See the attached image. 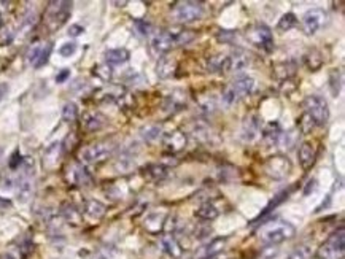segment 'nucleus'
Here are the masks:
<instances>
[{
	"label": "nucleus",
	"instance_id": "7ed1b4c3",
	"mask_svg": "<svg viewBox=\"0 0 345 259\" xmlns=\"http://www.w3.org/2000/svg\"><path fill=\"white\" fill-rule=\"evenodd\" d=\"M70 11H72V2H62V0L50 2L43 16L45 26H47L50 32H55V30L60 29L65 24V21L70 16Z\"/></svg>",
	"mask_w": 345,
	"mask_h": 259
},
{
	"label": "nucleus",
	"instance_id": "5fc2aeb1",
	"mask_svg": "<svg viewBox=\"0 0 345 259\" xmlns=\"http://www.w3.org/2000/svg\"><path fill=\"white\" fill-rule=\"evenodd\" d=\"M68 77H70V70H68V68H64V70H60V72L58 73L56 83H64Z\"/></svg>",
	"mask_w": 345,
	"mask_h": 259
},
{
	"label": "nucleus",
	"instance_id": "9b49d317",
	"mask_svg": "<svg viewBox=\"0 0 345 259\" xmlns=\"http://www.w3.org/2000/svg\"><path fill=\"white\" fill-rule=\"evenodd\" d=\"M64 177H65L68 185H72V186H88L93 183V178H91V175L86 170V167L81 165L80 162L68 164L65 167Z\"/></svg>",
	"mask_w": 345,
	"mask_h": 259
},
{
	"label": "nucleus",
	"instance_id": "0eeeda50",
	"mask_svg": "<svg viewBox=\"0 0 345 259\" xmlns=\"http://www.w3.org/2000/svg\"><path fill=\"white\" fill-rule=\"evenodd\" d=\"M172 18L178 22H194L199 21L204 16V5L201 2H191V0H185V2H177L173 3L171 8Z\"/></svg>",
	"mask_w": 345,
	"mask_h": 259
},
{
	"label": "nucleus",
	"instance_id": "e433bc0d",
	"mask_svg": "<svg viewBox=\"0 0 345 259\" xmlns=\"http://www.w3.org/2000/svg\"><path fill=\"white\" fill-rule=\"evenodd\" d=\"M193 135L201 142H212L213 132H212V129H209V126H205V124H194Z\"/></svg>",
	"mask_w": 345,
	"mask_h": 259
},
{
	"label": "nucleus",
	"instance_id": "393cba45",
	"mask_svg": "<svg viewBox=\"0 0 345 259\" xmlns=\"http://www.w3.org/2000/svg\"><path fill=\"white\" fill-rule=\"evenodd\" d=\"M164 221H166V215H163V213H153V215L147 216V219H145L143 227L151 234H159L164 227Z\"/></svg>",
	"mask_w": 345,
	"mask_h": 259
},
{
	"label": "nucleus",
	"instance_id": "473e14b6",
	"mask_svg": "<svg viewBox=\"0 0 345 259\" xmlns=\"http://www.w3.org/2000/svg\"><path fill=\"white\" fill-rule=\"evenodd\" d=\"M288 194H289L288 191H282L280 194H277V196H275V197H274V199H272V201H271L269 204H267V205H266V208H264V210H263L261 213H259V216H258V218H256L255 221H253V223H258V221H259V219H261V218H264L266 215H269V213H271V211H274V210H275V208H277V207H279V205H280V204L283 202V201H285V199H288Z\"/></svg>",
	"mask_w": 345,
	"mask_h": 259
},
{
	"label": "nucleus",
	"instance_id": "2f4dec72",
	"mask_svg": "<svg viewBox=\"0 0 345 259\" xmlns=\"http://www.w3.org/2000/svg\"><path fill=\"white\" fill-rule=\"evenodd\" d=\"M226 60H228L226 54L210 56L209 60H207V68H209V72H213V73L226 72Z\"/></svg>",
	"mask_w": 345,
	"mask_h": 259
},
{
	"label": "nucleus",
	"instance_id": "052dcab7",
	"mask_svg": "<svg viewBox=\"0 0 345 259\" xmlns=\"http://www.w3.org/2000/svg\"><path fill=\"white\" fill-rule=\"evenodd\" d=\"M97 259H107V258H105V256H99Z\"/></svg>",
	"mask_w": 345,
	"mask_h": 259
},
{
	"label": "nucleus",
	"instance_id": "f3484780",
	"mask_svg": "<svg viewBox=\"0 0 345 259\" xmlns=\"http://www.w3.org/2000/svg\"><path fill=\"white\" fill-rule=\"evenodd\" d=\"M297 157H299V162H301V165H302V169L309 170L310 167L315 164V159H317L315 145L310 143V142H304L301 147H299Z\"/></svg>",
	"mask_w": 345,
	"mask_h": 259
},
{
	"label": "nucleus",
	"instance_id": "4c0bfd02",
	"mask_svg": "<svg viewBox=\"0 0 345 259\" xmlns=\"http://www.w3.org/2000/svg\"><path fill=\"white\" fill-rule=\"evenodd\" d=\"M297 24V18H296V14L293 13H287V14H283V16L280 18L279 21V30H282V32H288V30H291L294 26Z\"/></svg>",
	"mask_w": 345,
	"mask_h": 259
},
{
	"label": "nucleus",
	"instance_id": "a18cd8bd",
	"mask_svg": "<svg viewBox=\"0 0 345 259\" xmlns=\"http://www.w3.org/2000/svg\"><path fill=\"white\" fill-rule=\"evenodd\" d=\"M112 73H113L112 67L109 64H101V65L94 67V75H97V77L104 81H109L112 78Z\"/></svg>",
	"mask_w": 345,
	"mask_h": 259
},
{
	"label": "nucleus",
	"instance_id": "39448f33",
	"mask_svg": "<svg viewBox=\"0 0 345 259\" xmlns=\"http://www.w3.org/2000/svg\"><path fill=\"white\" fill-rule=\"evenodd\" d=\"M344 251H345V231L344 227H339L318 248L317 259H342Z\"/></svg>",
	"mask_w": 345,
	"mask_h": 259
},
{
	"label": "nucleus",
	"instance_id": "c9c22d12",
	"mask_svg": "<svg viewBox=\"0 0 345 259\" xmlns=\"http://www.w3.org/2000/svg\"><path fill=\"white\" fill-rule=\"evenodd\" d=\"M312 256H313L312 247L307 245V243H304V245H299L291 251L287 259H312Z\"/></svg>",
	"mask_w": 345,
	"mask_h": 259
},
{
	"label": "nucleus",
	"instance_id": "7c9ffc66",
	"mask_svg": "<svg viewBox=\"0 0 345 259\" xmlns=\"http://www.w3.org/2000/svg\"><path fill=\"white\" fill-rule=\"evenodd\" d=\"M218 215H220L218 208L210 202L202 204L201 207L196 210V216L199 219H202V221H213L215 218H218Z\"/></svg>",
	"mask_w": 345,
	"mask_h": 259
},
{
	"label": "nucleus",
	"instance_id": "3c124183",
	"mask_svg": "<svg viewBox=\"0 0 345 259\" xmlns=\"http://www.w3.org/2000/svg\"><path fill=\"white\" fill-rule=\"evenodd\" d=\"M42 47L43 45H34L32 48H30V51H29V54H27V60L30 64H35V60H37V57H38V54H40V51H42Z\"/></svg>",
	"mask_w": 345,
	"mask_h": 259
},
{
	"label": "nucleus",
	"instance_id": "58836bf2",
	"mask_svg": "<svg viewBox=\"0 0 345 259\" xmlns=\"http://www.w3.org/2000/svg\"><path fill=\"white\" fill-rule=\"evenodd\" d=\"M76 118H78V108H76V105L73 102H67L62 106V119L65 123H73V121H76Z\"/></svg>",
	"mask_w": 345,
	"mask_h": 259
},
{
	"label": "nucleus",
	"instance_id": "cd10ccee",
	"mask_svg": "<svg viewBox=\"0 0 345 259\" xmlns=\"http://www.w3.org/2000/svg\"><path fill=\"white\" fill-rule=\"evenodd\" d=\"M274 73H275V77L283 80V81H287V80H291L294 77V73H296V65L293 62H280V64H275L274 67Z\"/></svg>",
	"mask_w": 345,
	"mask_h": 259
},
{
	"label": "nucleus",
	"instance_id": "412c9836",
	"mask_svg": "<svg viewBox=\"0 0 345 259\" xmlns=\"http://www.w3.org/2000/svg\"><path fill=\"white\" fill-rule=\"evenodd\" d=\"M161 245H163L164 251H166L169 256H172L175 259L181 258L183 248H181V245L178 243V240L175 239L172 234H164L163 237H161Z\"/></svg>",
	"mask_w": 345,
	"mask_h": 259
},
{
	"label": "nucleus",
	"instance_id": "9d476101",
	"mask_svg": "<svg viewBox=\"0 0 345 259\" xmlns=\"http://www.w3.org/2000/svg\"><path fill=\"white\" fill-rule=\"evenodd\" d=\"M150 48L155 56H163V54H166V52L171 51L172 48H175L172 29L159 30V32L153 34L151 40H150Z\"/></svg>",
	"mask_w": 345,
	"mask_h": 259
},
{
	"label": "nucleus",
	"instance_id": "4be33fe9",
	"mask_svg": "<svg viewBox=\"0 0 345 259\" xmlns=\"http://www.w3.org/2000/svg\"><path fill=\"white\" fill-rule=\"evenodd\" d=\"M60 215H62V218L72 226H80L83 221L81 211L76 208L73 204H68V202L62 204V207H60Z\"/></svg>",
	"mask_w": 345,
	"mask_h": 259
},
{
	"label": "nucleus",
	"instance_id": "49530a36",
	"mask_svg": "<svg viewBox=\"0 0 345 259\" xmlns=\"http://www.w3.org/2000/svg\"><path fill=\"white\" fill-rule=\"evenodd\" d=\"M313 127H315V123L310 119L309 115H305V113H304V116L301 118V121H299V129H301V132L302 134H309Z\"/></svg>",
	"mask_w": 345,
	"mask_h": 259
},
{
	"label": "nucleus",
	"instance_id": "8fccbe9b",
	"mask_svg": "<svg viewBox=\"0 0 345 259\" xmlns=\"http://www.w3.org/2000/svg\"><path fill=\"white\" fill-rule=\"evenodd\" d=\"M217 39L220 42H223V43H231L235 39V32H234V30H220Z\"/></svg>",
	"mask_w": 345,
	"mask_h": 259
},
{
	"label": "nucleus",
	"instance_id": "4d7b16f0",
	"mask_svg": "<svg viewBox=\"0 0 345 259\" xmlns=\"http://www.w3.org/2000/svg\"><path fill=\"white\" fill-rule=\"evenodd\" d=\"M10 207H11V201L0 197V210H6V208H10Z\"/></svg>",
	"mask_w": 345,
	"mask_h": 259
},
{
	"label": "nucleus",
	"instance_id": "f8f14e48",
	"mask_svg": "<svg viewBox=\"0 0 345 259\" xmlns=\"http://www.w3.org/2000/svg\"><path fill=\"white\" fill-rule=\"evenodd\" d=\"M326 13L320 8H312L304 13L302 16V30L305 35H313L325 26L326 22Z\"/></svg>",
	"mask_w": 345,
	"mask_h": 259
},
{
	"label": "nucleus",
	"instance_id": "a211bd4d",
	"mask_svg": "<svg viewBox=\"0 0 345 259\" xmlns=\"http://www.w3.org/2000/svg\"><path fill=\"white\" fill-rule=\"evenodd\" d=\"M83 127L88 132H97L107 124V118L101 111H86L83 116Z\"/></svg>",
	"mask_w": 345,
	"mask_h": 259
},
{
	"label": "nucleus",
	"instance_id": "423d86ee",
	"mask_svg": "<svg viewBox=\"0 0 345 259\" xmlns=\"http://www.w3.org/2000/svg\"><path fill=\"white\" fill-rule=\"evenodd\" d=\"M305 115H309L315 126H325L329 119V108L328 102L321 96L310 94L304 99L302 102Z\"/></svg>",
	"mask_w": 345,
	"mask_h": 259
},
{
	"label": "nucleus",
	"instance_id": "dca6fc26",
	"mask_svg": "<svg viewBox=\"0 0 345 259\" xmlns=\"http://www.w3.org/2000/svg\"><path fill=\"white\" fill-rule=\"evenodd\" d=\"M261 132V123L256 115H248L242 124V139L245 142H255Z\"/></svg>",
	"mask_w": 345,
	"mask_h": 259
},
{
	"label": "nucleus",
	"instance_id": "09e8293b",
	"mask_svg": "<svg viewBox=\"0 0 345 259\" xmlns=\"http://www.w3.org/2000/svg\"><path fill=\"white\" fill-rule=\"evenodd\" d=\"M75 51H76V45L70 42V43H64L62 47H60L59 54L62 57H70L72 54H75Z\"/></svg>",
	"mask_w": 345,
	"mask_h": 259
},
{
	"label": "nucleus",
	"instance_id": "6ab92c4d",
	"mask_svg": "<svg viewBox=\"0 0 345 259\" xmlns=\"http://www.w3.org/2000/svg\"><path fill=\"white\" fill-rule=\"evenodd\" d=\"M60 155H62V143L55 142L51 143L47 148V151L43 153V167L47 170H53L56 169V165L59 164Z\"/></svg>",
	"mask_w": 345,
	"mask_h": 259
},
{
	"label": "nucleus",
	"instance_id": "ddd939ff",
	"mask_svg": "<svg viewBox=\"0 0 345 259\" xmlns=\"http://www.w3.org/2000/svg\"><path fill=\"white\" fill-rule=\"evenodd\" d=\"M251 64V56L242 48H235L226 60V72H242Z\"/></svg>",
	"mask_w": 345,
	"mask_h": 259
},
{
	"label": "nucleus",
	"instance_id": "c85d7f7f",
	"mask_svg": "<svg viewBox=\"0 0 345 259\" xmlns=\"http://www.w3.org/2000/svg\"><path fill=\"white\" fill-rule=\"evenodd\" d=\"M145 177L153 181H161L167 177V167L163 164H148L145 167Z\"/></svg>",
	"mask_w": 345,
	"mask_h": 259
},
{
	"label": "nucleus",
	"instance_id": "680f3d73",
	"mask_svg": "<svg viewBox=\"0 0 345 259\" xmlns=\"http://www.w3.org/2000/svg\"><path fill=\"white\" fill-rule=\"evenodd\" d=\"M0 26H2V16H0Z\"/></svg>",
	"mask_w": 345,
	"mask_h": 259
},
{
	"label": "nucleus",
	"instance_id": "13d9d810",
	"mask_svg": "<svg viewBox=\"0 0 345 259\" xmlns=\"http://www.w3.org/2000/svg\"><path fill=\"white\" fill-rule=\"evenodd\" d=\"M6 91H8V86H6V85H0V101H2V99L5 97Z\"/></svg>",
	"mask_w": 345,
	"mask_h": 259
},
{
	"label": "nucleus",
	"instance_id": "f03ea898",
	"mask_svg": "<svg viewBox=\"0 0 345 259\" xmlns=\"http://www.w3.org/2000/svg\"><path fill=\"white\" fill-rule=\"evenodd\" d=\"M115 150H116V143L112 139L99 140V142L88 145V147H84L80 151V159L84 164H99L112 157Z\"/></svg>",
	"mask_w": 345,
	"mask_h": 259
},
{
	"label": "nucleus",
	"instance_id": "bb28decb",
	"mask_svg": "<svg viewBox=\"0 0 345 259\" xmlns=\"http://www.w3.org/2000/svg\"><path fill=\"white\" fill-rule=\"evenodd\" d=\"M304 62H305V65H307V68L310 72H317V70H320L321 67H323L325 59H323V54H321L318 50H312L304 56Z\"/></svg>",
	"mask_w": 345,
	"mask_h": 259
},
{
	"label": "nucleus",
	"instance_id": "ea45409f",
	"mask_svg": "<svg viewBox=\"0 0 345 259\" xmlns=\"http://www.w3.org/2000/svg\"><path fill=\"white\" fill-rule=\"evenodd\" d=\"M14 40V30L11 26H0V47H8Z\"/></svg>",
	"mask_w": 345,
	"mask_h": 259
},
{
	"label": "nucleus",
	"instance_id": "72a5a7b5",
	"mask_svg": "<svg viewBox=\"0 0 345 259\" xmlns=\"http://www.w3.org/2000/svg\"><path fill=\"white\" fill-rule=\"evenodd\" d=\"M225 247H226V239H215V240H212L209 245L205 247V255H204V258L205 259H209V258H213V256H217L218 253H221V251L225 250Z\"/></svg>",
	"mask_w": 345,
	"mask_h": 259
},
{
	"label": "nucleus",
	"instance_id": "20e7f679",
	"mask_svg": "<svg viewBox=\"0 0 345 259\" xmlns=\"http://www.w3.org/2000/svg\"><path fill=\"white\" fill-rule=\"evenodd\" d=\"M253 89H255V80L251 77L235 78L232 83H229L223 91V104L226 106H231L235 102H239L240 99L250 96L253 93Z\"/></svg>",
	"mask_w": 345,
	"mask_h": 259
},
{
	"label": "nucleus",
	"instance_id": "a878e982",
	"mask_svg": "<svg viewBox=\"0 0 345 259\" xmlns=\"http://www.w3.org/2000/svg\"><path fill=\"white\" fill-rule=\"evenodd\" d=\"M280 137H282V129L279 123H271L263 129V140L267 145H271V147L280 142Z\"/></svg>",
	"mask_w": 345,
	"mask_h": 259
},
{
	"label": "nucleus",
	"instance_id": "bf43d9fd",
	"mask_svg": "<svg viewBox=\"0 0 345 259\" xmlns=\"http://www.w3.org/2000/svg\"><path fill=\"white\" fill-rule=\"evenodd\" d=\"M2 155H3V148H0V157H2Z\"/></svg>",
	"mask_w": 345,
	"mask_h": 259
},
{
	"label": "nucleus",
	"instance_id": "b1692460",
	"mask_svg": "<svg viewBox=\"0 0 345 259\" xmlns=\"http://www.w3.org/2000/svg\"><path fill=\"white\" fill-rule=\"evenodd\" d=\"M131 54L126 48H115V50H109L105 52V60L107 64H112V65H119V64H124L129 60Z\"/></svg>",
	"mask_w": 345,
	"mask_h": 259
},
{
	"label": "nucleus",
	"instance_id": "f257e3e1",
	"mask_svg": "<svg viewBox=\"0 0 345 259\" xmlns=\"http://www.w3.org/2000/svg\"><path fill=\"white\" fill-rule=\"evenodd\" d=\"M294 234H296V229L293 224L288 223V221L279 219V221H271V223L259 227L258 237L264 245L275 247V245H279V243L291 239Z\"/></svg>",
	"mask_w": 345,
	"mask_h": 259
},
{
	"label": "nucleus",
	"instance_id": "2eb2a0df",
	"mask_svg": "<svg viewBox=\"0 0 345 259\" xmlns=\"http://www.w3.org/2000/svg\"><path fill=\"white\" fill-rule=\"evenodd\" d=\"M186 106V93L181 89H177L171 93L164 101V111L169 113V115H175V113L181 111Z\"/></svg>",
	"mask_w": 345,
	"mask_h": 259
},
{
	"label": "nucleus",
	"instance_id": "c756f323",
	"mask_svg": "<svg viewBox=\"0 0 345 259\" xmlns=\"http://www.w3.org/2000/svg\"><path fill=\"white\" fill-rule=\"evenodd\" d=\"M172 34L175 47H183V45H188L196 39V32L189 29H172Z\"/></svg>",
	"mask_w": 345,
	"mask_h": 259
},
{
	"label": "nucleus",
	"instance_id": "603ef678",
	"mask_svg": "<svg viewBox=\"0 0 345 259\" xmlns=\"http://www.w3.org/2000/svg\"><path fill=\"white\" fill-rule=\"evenodd\" d=\"M135 27H137V30H139L142 35H148L151 32V26L148 24V22L142 21V19H137L135 21Z\"/></svg>",
	"mask_w": 345,
	"mask_h": 259
},
{
	"label": "nucleus",
	"instance_id": "79ce46f5",
	"mask_svg": "<svg viewBox=\"0 0 345 259\" xmlns=\"http://www.w3.org/2000/svg\"><path fill=\"white\" fill-rule=\"evenodd\" d=\"M199 106L204 113H213L217 110V99H215L212 94L210 96H204L199 99Z\"/></svg>",
	"mask_w": 345,
	"mask_h": 259
},
{
	"label": "nucleus",
	"instance_id": "37998d69",
	"mask_svg": "<svg viewBox=\"0 0 345 259\" xmlns=\"http://www.w3.org/2000/svg\"><path fill=\"white\" fill-rule=\"evenodd\" d=\"M159 135H161V126H158V124H150V126L142 129V137L147 142L156 140Z\"/></svg>",
	"mask_w": 345,
	"mask_h": 259
},
{
	"label": "nucleus",
	"instance_id": "6e6d98bb",
	"mask_svg": "<svg viewBox=\"0 0 345 259\" xmlns=\"http://www.w3.org/2000/svg\"><path fill=\"white\" fill-rule=\"evenodd\" d=\"M83 32H84V29L81 26H78V24H75V26H72L70 29H68V35H72V37H78Z\"/></svg>",
	"mask_w": 345,
	"mask_h": 259
},
{
	"label": "nucleus",
	"instance_id": "6e6552de",
	"mask_svg": "<svg viewBox=\"0 0 345 259\" xmlns=\"http://www.w3.org/2000/svg\"><path fill=\"white\" fill-rule=\"evenodd\" d=\"M245 37H247V40L255 45V47L261 48L264 51H272L274 50V37H272V32L271 29L264 26V24H256V26H251L247 34H245Z\"/></svg>",
	"mask_w": 345,
	"mask_h": 259
},
{
	"label": "nucleus",
	"instance_id": "de8ad7c7",
	"mask_svg": "<svg viewBox=\"0 0 345 259\" xmlns=\"http://www.w3.org/2000/svg\"><path fill=\"white\" fill-rule=\"evenodd\" d=\"M24 162V159H22L21 153H19V150H16L14 153L11 155L10 157V162H8V167H10V170H18L19 169V165Z\"/></svg>",
	"mask_w": 345,
	"mask_h": 259
},
{
	"label": "nucleus",
	"instance_id": "1a4fd4ad",
	"mask_svg": "<svg viewBox=\"0 0 345 259\" xmlns=\"http://www.w3.org/2000/svg\"><path fill=\"white\" fill-rule=\"evenodd\" d=\"M263 170L272 180H285L291 172V162L285 156H272L264 162Z\"/></svg>",
	"mask_w": 345,
	"mask_h": 259
},
{
	"label": "nucleus",
	"instance_id": "5701e85b",
	"mask_svg": "<svg viewBox=\"0 0 345 259\" xmlns=\"http://www.w3.org/2000/svg\"><path fill=\"white\" fill-rule=\"evenodd\" d=\"M105 213H107V207L102 202H99L96 199H91L84 204V215L91 219H96V221L102 219L105 216Z\"/></svg>",
	"mask_w": 345,
	"mask_h": 259
},
{
	"label": "nucleus",
	"instance_id": "4468645a",
	"mask_svg": "<svg viewBox=\"0 0 345 259\" xmlns=\"http://www.w3.org/2000/svg\"><path fill=\"white\" fill-rule=\"evenodd\" d=\"M186 142H188L186 135L181 131H171V132H166L163 135L164 148L167 151H171V153H178V151L185 150Z\"/></svg>",
	"mask_w": 345,
	"mask_h": 259
},
{
	"label": "nucleus",
	"instance_id": "a19ab883",
	"mask_svg": "<svg viewBox=\"0 0 345 259\" xmlns=\"http://www.w3.org/2000/svg\"><path fill=\"white\" fill-rule=\"evenodd\" d=\"M51 51H53V43H45L43 47H42L40 54H38V57H37V60H35L34 67H35V68H40V67H43L45 64H47L48 59H50Z\"/></svg>",
	"mask_w": 345,
	"mask_h": 259
},
{
	"label": "nucleus",
	"instance_id": "aec40b11",
	"mask_svg": "<svg viewBox=\"0 0 345 259\" xmlns=\"http://www.w3.org/2000/svg\"><path fill=\"white\" fill-rule=\"evenodd\" d=\"M178 67V62L175 57H171V56H163L159 57L158 60V65H156V73L159 78H171L172 75L175 73V70H177Z\"/></svg>",
	"mask_w": 345,
	"mask_h": 259
},
{
	"label": "nucleus",
	"instance_id": "c03bdc74",
	"mask_svg": "<svg viewBox=\"0 0 345 259\" xmlns=\"http://www.w3.org/2000/svg\"><path fill=\"white\" fill-rule=\"evenodd\" d=\"M22 256H24V251H22L21 247H16V245H11L8 247L2 255H0V259H22Z\"/></svg>",
	"mask_w": 345,
	"mask_h": 259
},
{
	"label": "nucleus",
	"instance_id": "864d4df0",
	"mask_svg": "<svg viewBox=\"0 0 345 259\" xmlns=\"http://www.w3.org/2000/svg\"><path fill=\"white\" fill-rule=\"evenodd\" d=\"M315 189H317V180L312 178L307 181V185H305V188H304V196H309L310 193L315 191Z\"/></svg>",
	"mask_w": 345,
	"mask_h": 259
},
{
	"label": "nucleus",
	"instance_id": "f704fd0d",
	"mask_svg": "<svg viewBox=\"0 0 345 259\" xmlns=\"http://www.w3.org/2000/svg\"><path fill=\"white\" fill-rule=\"evenodd\" d=\"M341 86H342V75L337 68H334V70L329 72V91H331L333 97L339 96Z\"/></svg>",
	"mask_w": 345,
	"mask_h": 259
}]
</instances>
